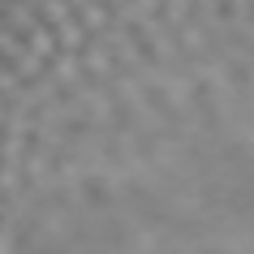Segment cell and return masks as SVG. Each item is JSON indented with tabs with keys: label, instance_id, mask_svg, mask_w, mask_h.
<instances>
[{
	"label": "cell",
	"instance_id": "52a82bcc",
	"mask_svg": "<svg viewBox=\"0 0 254 254\" xmlns=\"http://www.w3.org/2000/svg\"><path fill=\"white\" fill-rule=\"evenodd\" d=\"M86 65H91L95 73H108V69H112V61H108V48H104V43H91V48H86Z\"/></svg>",
	"mask_w": 254,
	"mask_h": 254
},
{
	"label": "cell",
	"instance_id": "8992f818",
	"mask_svg": "<svg viewBox=\"0 0 254 254\" xmlns=\"http://www.w3.org/2000/svg\"><path fill=\"white\" fill-rule=\"evenodd\" d=\"M56 78L69 82V86L78 82V56H73V52H61V56H56Z\"/></svg>",
	"mask_w": 254,
	"mask_h": 254
},
{
	"label": "cell",
	"instance_id": "7a4b0ae2",
	"mask_svg": "<svg viewBox=\"0 0 254 254\" xmlns=\"http://www.w3.org/2000/svg\"><path fill=\"white\" fill-rule=\"evenodd\" d=\"M4 22L26 35V39H30V52L39 56V61H48V56L56 61V56H61V43L48 35V26H39V22H35V13H30L26 4H4Z\"/></svg>",
	"mask_w": 254,
	"mask_h": 254
},
{
	"label": "cell",
	"instance_id": "30bf717a",
	"mask_svg": "<svg viewBox=\"0 0 254 254\" xmlns=\"http://www.w3.org/2000/svg\"><path fill=\"white\" fill-rule=\"evenodd\" d=\"M104 4H108V9H121V4H125V0H104Z\"/></svg>",
	"mask_w": 254,
	"mask_h": 254
},
{
	"label": "cell",
	"instance_id": "ba28073f",
	"mask_svg": "<svg viewBox=\"0 0 254 254\" xmlns=\"http://www.w3.org/2000/svg\"><path fill=\"white\" fill-rule=\"evenodd\" d=\"M138 9H142V17H155V9H160V0H138Z\"/></svg>",
	"mask_w": 254,
	"mask_h": 254
},
{
	"label": "cell",
	"instance_id": "277c9868",
	"mask_svg": "<svg viewBox=\"0 0 254 254\" xmlns=\"http://www.w3.org/2000/svg\"><path fill=\"white\" fill-rule=\"evenodd\" d=\"M0 95H4V99H13L22 112H30L35 104H48L39 91H26V86H22V73H9L4 65H0Z\"/></svg>",
	"mask_w": 254,
	"mask_h": 254
},
{
	"label": "cell",
	"instance_id": "6da1fadb",
	"mask_svg": "<svg viewBox=\"0 0 254 254\" xmlns=\"http://www.w3.org/2000/svg\"><path fill=\"white\" fill-rule=\"evenodd\" d=\"M0 56H4V61H13V73L30 78V82H35V91H39L43 99H52L56 78H52V73H43V61L30 52V43H22L17 35H9V30H0Z\"/></svg>",
	"mask_w": 254,
	"mask_h": 254
},
{
	"label": "cell",
	"instance_id": "9c48e42d",
	"mask_svg": "<svg viewBox=\"0 0 254 254\" xmlns=\"http://www.w3.org/2000/svg\"><path fill=\"white\" fill-rule=\"evenodd\" d=\"M0 125H9V108L0 104Z\"/></svg>",
	"mask_w": 254,
	"mask_h": 254
},
{
	"label": "cell",
	"instance_id": "3957f363",
	"mask_svg": "<svg viewBox=\"0 0 254 254\" xmlns=\"http://www.w3.org/2000/svg\"><path fill=\"white\" fill-rule=\"evenodd\" d=\"M39 4H43V13L52 17L61 52H78V48H82V30H78V22L69 17V4H65V0H39Z\"/></svg>",
	"mask_w": 254,
	"mask_h": 254
},
{
	"label": "cell",
	"instance_id": "5b68a950",
	"mask_svg": "<svg viewBox=\"0 0 254 254\" xmlns=\"http://www.w3.org/2000/svg\"><path fill=\"white\" fill-rule=\"evenodd\" d=\"M73 9H82V17H86V26L95 30V35H104V43H112V35H108V17H104V9L95 4V0H69Z\"/></svg>",
	"mask_w": 254,
	"mask_h": 254
}]
</instances>
